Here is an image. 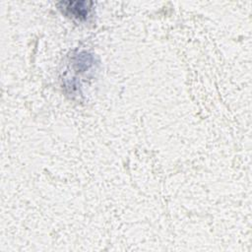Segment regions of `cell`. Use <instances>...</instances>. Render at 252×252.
I'll return each instance as SVG.
<instances>
[{
	"label": "cell",
	"instance_id": "obj_1",
	"mask_svg": "<svg viewBox=\"0 0 252 252\" xmlns=\"http://www.w3.org/2000/svg\"><path fill=\"white\" fill-rule=\"evenodd\" d=\"M92 2L86 1H68L60 2L58 5L59 9L66 16L79 21H85L89 18L92 12Z\"/></svg>",
	"mask_w": 252,
	"mask_h": 252
}]
</instances>
